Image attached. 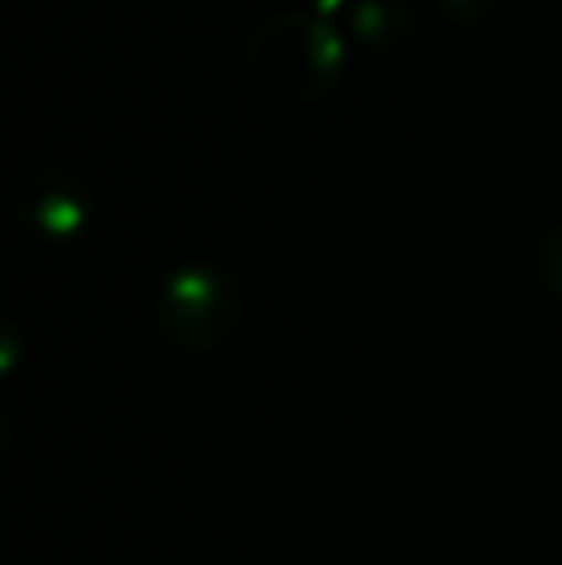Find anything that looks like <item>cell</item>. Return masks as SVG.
<instances>
[{
	"instance_id": "cell-1",
	"label": "cell",
	"mask_w": 562,
	"mask_h": 565,
	"mask_svg": "<svg viewBox=\"0 0 562 565\" xmlns=\"http://www.w3.org/2000/svg\"><path fill=\"white\" fill-rule=\"evenodd\" d=\"M247 74L282 105H316L347 70V35L336 20L312 8H282L247 31Z\"/></svg>"
},
{
	"instance_id": "cell-2",
	"label": "cell",
	"mask_w": 562,
	"mask_h": 565,
	"mask_svg": "<svg viewBox=\"0 0 562 565\" xmlns=\"http://www.w3.org/2000/svg\"><path fill=\"white\" fill-rule=\"evenodd\" d=\"M247 316L240 277L220 262H181L158 281L150 323L166 347L181 354H209L240 331Z\"/></svg>"
},
{
	"instance_id": "cell-3",
	"label": "cell",
	"mask_w": 562,
	"mask_h": 565,
	"mask_svg": "<svg viewBox=\"0 0 562 565\" xmlns=\"http://www.w3.org/2000/svg\"><path fill=\"white\" fill-rule=\"evenodd\" d=\"M12 212L15 224L39 243H70L97 216V189L74 166L43 162L15 181Z\"/></svg>"
},
{
	"instance_id": "cell-4",
	"label": "cell",
	"mask_w": 562,
	"mask_h": 565,
	"mask_svg": "<svg viewBox=\"0 0 562 565\" xmlns=\"http://www.w3.org/2000/svg\"><path fill=\"white\" fill-rule=\"evenodd\" d=\"M347 31L370 51L397 54L421 31V12L413 0H359L347 15Z\"/></svg>"
},
{
	"instance_id": "cell-5",
	"label": "cell",
	"mask_w": 562,
	"mask_h": 565,
	"mask_svg": "<svg viewBox=\"0 0 562 565\" xmlns=\"http://www.w3.org/2000/svg\"><path fill=\"white\" fill-rule=\"evenodd\" d=\"M536 277H540L543 292L562 305V224H551L536 243Z\"/></svg>"
},
{
	"instance_id": "cell-6",
	"label": "cell",
	"mask_w": 562,
	"mask_h": 565,
	"mask_svg": "<svg viewBox=\"0 0 562 565\" xmlns=\"http://www.w3.org/2000/svg\"><path fill=\"white\" fill-rule=\"evenodd\" d=\"M435 4H439V12L447 15L450 23L474 28V23H481L486 15H494L497 0H435Z\"/></svg>"
},
{
	"instance_id": "cell-7",
	"label": "cell",
	"mask_w": 562,
	"mask_h": 565,
	"mask_svg": "<svg viewBox=\"0 0 562 565\" xmlns=\"http://www.w3.org/2000/svg\"><path fill=\"white\" fill-rule=\"evenodd\" d=\"M359 4V0H308V8L320 15H328V20H339V15H351V8Z\"/></svg>"
},
{
	"instance_id": "cell-8",
	"label": "cell",
	"mask_w": 562,
	"mask_h": 565,
	"mask_svg": "<svg viewBox=\"0 0 562 565\" xmlns=\"http://www.w3.org/2000/svg\"><path fill=\"white\" fill-rule=\"evenodd\" d=\"M8 565H35V562H8Z\"/></svg>"
}]
</instances>
